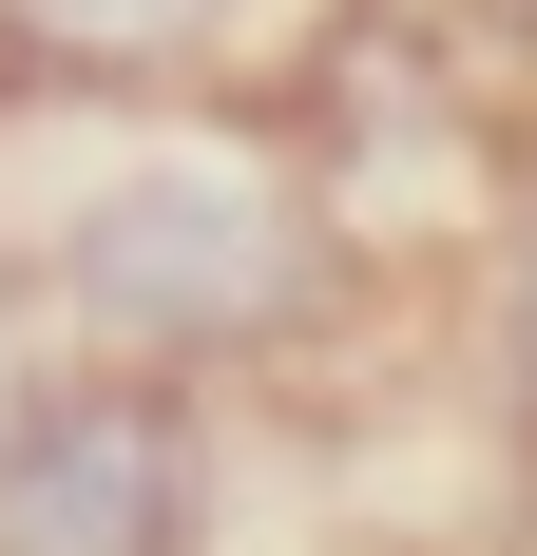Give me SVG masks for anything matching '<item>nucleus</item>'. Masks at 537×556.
<instances>
[{
	"label": "nucleus",
	"instance_id": "1",
	"mask_svg": "<svg viewBox=\"0 0 537 556\" xmlns=\"http://www.w3.org/2000/svg\"><path fill=\"white\" fill-rule=\"evenodd\" d=\"M39 307L58 345H115V365H173V384H308V365H346V345L384 327V250L365 212H346V173H326L308 115H173L154 135H115L77 192L39 212Z\"/></svg>",
	"mask_w": 537,
	"mask_h": 556
},
{
	"label": "nucleus",
	"instance_id": "2",
	"mask_svg": "<svg viewBox=\"0 0 537 556\" xmlns=\"http://www.w3.org/2000/svg\"><path fill=\"white\" fill-rule=\"evenodd\" d=\"M212 500H230V422L173 365L58 345L39 403L0 422V556H212Z\"/></svg>",
	"mask_w": 537,
	"mask_h": 556
},
{
	"label": "nucleus",
	"instance_id": "3",
	"mask_svg": "<svg viewBox=\"0 0 537 556\" xmlns=\"http://www.w3.org/2000/svg\"><path fill=\"white\" fill-rule=\"evenodd\" d=\"M288 58V0H0V97H230Z\"/></svg>",
	"mask_w": 537,
	"mask_h": 556
},
{
	"label": "nucleus",
	"instance_id": "4",
	"mask_svg": "<svg viewBox=\"0 0 537 556\" xmlns=\"http://www.w3.org/2000/svg\"><path fill=\"white\" fill-rule=\"evenodd\" d=\"M480 345H499V403L537 422V173L499 192V269H480Z\"/></svg>",
	"mask_w": 537,
	"mask_h": 556
},
{
	"label": "nucleus",
	"instance_id": "5",
	"mask_svg": "<svg viewBox=\"0 0 537 556\" xmlns=\"http://www.w3.org/2000/svg\"><path fill=\"white\" fill-rule=\"evenodd\" d=\"M39 365H58V307H39V269H0V422L39 403Z\"/></svg>",
	"mask_w": 537,
	"mask_h": 556
},
{
	"label": "nucleus",
	"instance_id": "6",
	"mask_svg": "<svg viewBox=\"0 0 537 556\" xmlns=\"http://www.w3.org/2000/svg\"><path fill=\"white\" fill-rule=\"evenodd\" d=\"M499 20H519V39H537V0H499Z\"/></svg>",
	"mask_w": 537,
	"mask_h": 556
}]
</instances>
